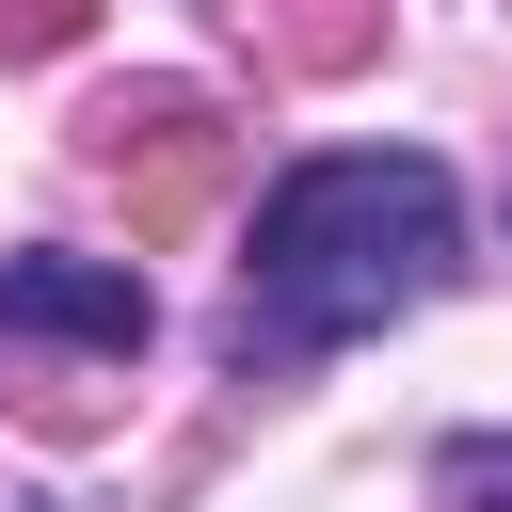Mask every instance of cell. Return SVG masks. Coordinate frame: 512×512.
<instances>
[{
  "instance_id": "6da1fadb",
  "label": "cell",
  "mask_w": 512,
  "mask_h": 512,
  "mask_svg": "<svg viewBox=\"0 0 512 512\" xmlns=\"http://www.w3.org/2000/svg\"><path fill=\"white\" fill-rule=\"evenodd\" d=\"M464 272V176L432 144H320L256 192L240 240V368H304L352 352L384 320H416Z\"/></svg>"
},
{
  "instance_id": "7a4b0ae2",
  "label": "cell",
  "mask_w": 512,
  "mask_h": 512,
  "mask_svg": "<svg viewBox=\"0 0 512 512\" xmlns=\"http://www.w3.org/2000/svg\"><path fill=\"white\" fill-rule=\"evenodd\" d=\"M0 336H64V352H144L160 288L128 256H0Z\"/></svg>"
},
{
  "instance_id": "3957f363",
  "label": "cell",
  "mask_w": 512,
  "mask_h": 512,
  "mask_svg": "<svg viewBox=\"0 0 512 512\" xmlns=\"http://www.w3.org/2000/svg\"><path fill=\"white\" fill-rule=\"evenodd\" d=\"M464 480H480V512H512V448H464Z\"/></svg>"
}]
</instances>
